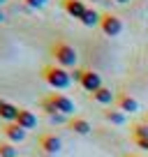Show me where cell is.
Instances as JSON below:
<instances>
[{
    "mask_svg": "<svg viewBox=\"0 0 148 157\" xmlns=\"http://www.w3.org/2000/svg\"><path fill=\"white\" fill-rule=\"evenodd\" d=\"M16 116H19V106H14V104L10 102H2L0 104V120L2 123H16Z\"/></svg>",
    "mask_w": 148,
    "mask_h": 157,
    "instance_id": "cell-12",
    "label": "cell"
},
{
    "mask_svg": "<svg viewBox=\"0 0 148 157\" xmlns=\"http://www.w3.org/2000/svg\"><path fill=\"white\" fill-rule=\"evenodd\" d=\"M2 102H5V99H0V104H2Z\"/></svg>",
    "mask_w": 148,
    "mask_h": 157,
    "instance_id": "cell-27",
    "label": "cell"
},
{
    "mask_svg": "<svg viewBox=\"0 0 148 157\" xmlns=\"http://www.w3.org/2000/svg\"><path fill=\"white\" fill-rule=\"evenodd\" d=\"M2 19H5V14H2V10H0V21H2Z\"/></svg>",
    "mask_w": 148,
    "mask_h": 157,
    "instance_id": "cell-24",
    "label": "cell"
},
{
    "mask_svg": "<svg viewBox=\"0 0 148 157\" xmlns=\"http://www.w3.org/2000/svg\"><path fill=\"white\" fill-rule=\"evenodd\" d=\"M16 125H21V127L28 132V129H33L35 125H37V116H35L30 109H19V116H16Z\"/></svg>",
    "mask_w": 148,
    "mask_h": 157,
    "instance_id": "cell-11",
    "label": "cell"
},
{
    "mask_svg": "<svg viewBox=\"0 0 148 157\" xmlns=\"http://www.w3.org/2000/svg\"><path fill=\"white\" fill-rule=\"evenodd\" d=\"M67 127L72 129L74 134H81V136H86V134H90V132H93V127H90V123H88V120H86V118H81V116H74V118H69Z\"/></svg>",
    "mask_w": 148,
    "mask_h": 157,
    "instance_id": "cell-10",
    "label": "cell"
},
{
    "mask_svg": "<svg viewBox=\"0 0 148 157\" xmlns=\"http://www.w3.org/2000/svg\"><path fill=\"white\" fill-rule=\"evenodd\" d=\"M116 104H118V109L123 113H137L139 111V102L127 93H120L118 97H116Z\"/></svg>",
    "mask_w": 148,
    "mask_h": 157,
    "instance_id": "cell-9",
    "label": "cell"
},
{
    "mask_svg": "<svg viewBox=\"0 0 148 157\" xmlns=\"http://www.w3.org/2000/svg\"><path fill=\"white\" fill-rule=\"evenodd\" d=\"M99 28H102V33L107 35V37H118V35L123 33V21H120V16L109 12V14H102Z\"/></svg>",
    "mask_w": 148,
    "mask_h": 157,
    "instance_id": "cell-3",
    "label": "cell"
},
{
    "mask_svg": "<svg viewBox=\"0 0 148 157\" xmlns=\"http://www.w3.org/2000/svg\"><path fill=\"white\" fill-rule=\"evenodd\" d=\"M42 109H44V113H46V116H53V113H58V109H56L53 104H51V99H49V97H46L44 102H42Z\"/></svg>",
    "mask_w": 148,
    "mask_h": 157,
    "instance_id": "cell-19",
    "label": "cell"
},
{
    "mask_svg": "<svg viewBox=\"0 0 148 157\" xmlns=\"http://www.w3.org/2000/svg\"><path fill=\"white\" fill-rule=\"evenodd\" d=\"M5 2H7V0H0V5H5Z\"/></svg>",
    "mask_w": 148,
    "mask_h": 157,
    "instance_id": "cell-25",
    "label": "cell"
},
{
    "mask_svg": "<svg viewBox=\"0 0 148 157\" xmlns=\"http://www.w3.org/2000/svg\"><path fill=\"white\" fill-rule=\"evenodd\" d=\"M69 74H72V81L81 83V76H84V69H74V72H69Z\"/></svg>",
    "mask_w": 148,
    "mask_h": 157,
    "instance_id": "cell-21",
    "label": "cell"
},
{
    "mask_svg": "<svg viewBox=\"0 0 148 157\" xmlns=\"http://www.w3.org/2000/svg\"><path fill=\"white\" fill-rule=\"evenodd\" d=\"M51 53H53V58H56V65L63 67V69L74 67V65H76V58H79V56H76V49H74L72 44H67V42H56Z\"/></svg>",
    "mask_w": 148,
    "mask_h": 157,
    "instance_id": "cell-2",
    "label": "cell"
},
{
    "mask_svg": "<svg viewBox=\"0 0 148 157\" xmlns=\"http://www.w3.org/2000/svg\"><path fill=\"white\" fill-rule=\"evenodd\" d=\"M102 116H104V120L111 123V125H125L127 123V116H125L120 109H116V111H104Z\"/></svg>",
    "mask_w": 148,
    "mask_h": 157,
    "instance_id": "cell-14",
    "label": "cell"
},
{
    "mask_svg": "<svg viewBox=\"0 0 148 157\" xmlns=\"http://www.w3.org/2000/svg\"><path fill=\"white\" fill-rule=\"evenodd\" d=\"M63 10L67 12L69 16H74V19H84V14L88 12V7L84 5V0H63Z\"/></svg>",
    "mask_w": 148,
    "mask_h": 157,
    "instance_id": "cell-8",
    "label": "cell"
},
{
    "mask_svg": "<svg viewBox=\"0 0 148 157\" xmlns=\"http://www.w3.org/2000/svg\"><path fill=\"white\" fill-rule=\"evenodd\" d=\"M49 99H51V104L58 109V113H63V116H74V102L69 97H65L63 93H53Z\"/></svg>",
    "mask_w": 148,
    "mask_h": 157,
    "instance_id": "cell-6",
    "label": "cell"
},
{
    "mask_svg": "<svg viewBox=\"0 0 148 157\" xmlns=\"http://www.w3.org/2000/svg\"><path fill=\"white\" fill-rule=\"evenodd\" d=\"M0 157H16V148L10 141H0Z\"/></svg>",
    "mask_w": 148,
    "mask_h": 157,
    "instance_id": "cell-17",
    "label": "cell"
},
{
    "mask_svg": "<svg viewBox=\"0 0 148 157\" xmlns=\"http://www.w3.org/2000/svg\"><path fill=\"white\" fill-rule=\"evenodd\" d=\"M40 148L46 155H58V152L63 150V141H60V136H56V134H42Z\"/></svg>",
    "mask_w": 148,
    "mask_h": 157,
    "instance_id": "cell-4",
    "label": "cell"
},
{
    "mask_svg": "<svg viewBox=\"0 0 148 157\" xmlns=\"http://www.w3.org/2000/svg\"><path fill=\"white\" fill-rule=\"evenodd\" d=\"M130 157H139V155H130Z\"/></svg>",
    "mask_w": 148,
    "mask_h": 157,
    "instance_id": "cell-26",
    "label": "cell"
},
{
    "mask_svg": "<svg viewBox=\"0 0 148 157\" xmlns=\"http://www.w3.org/2000/svg\"><path fill=\"white\" fill-rule=\"evenodd\" d=\"M99 21H102V14H99L97 10H90V7H88V12L84 14L81 23H84V25H88V28H93V25H99Z\"/></svg>",
    "mask_w": 148,
    "mask_h": 157,
    "instance_id": "cell-15",
    "label": "cell"
},
{
    "mask_svg": "<svg viewBox=\"0 0 148 157\" xmlns=\"http://www.w3.org/2000/svg\"><path fill=\"white\" fill-rule=\"evenodd\" d=\"M132 134H134V141H137V143L148 141V125H134Z\"/></svg>",
    "mask_w": 148,
    "mask_h": 157,
    "instance_id": "cell-16",
    "label": "cell"
},
{
    "mask_svg": "<svg viewBox=\"0 0 148 157\" xmlns=\"http://www.w3.org/2000/svg\"><path fill=\"white\" fill-rule=\"evenodd\" d=\"M49 120H51L53 125H67V123H69V118L63 116V113H53V116H49Z\"/></svg>",
    "mask_w": 148,
    "mask_h": 157,
    "instance_id": "cell-18",
    "label": "cell"
},
{
    "mask_svg": "<svg viewBox=\"0 0 148 157\" xmlns=\"http://www.w3.org/2000/svg\"><path fill=\"white\" fill-rule=\"evenodd\" d=\"M90 97H93V102H97V104H102V106H107V104H111L116 99V95L111 93V88H99V90H95L93 95H90Z\"/></svg>",
    "mask_w": 148,
    "mask_h": 157,
    "instance_id": "cell-13",
    "label": "cell"
},
{
    "mask_svg": "<svg viewBox=\"0 0 148 157\" xmlns=\"http://www.w3.org/2000/svg\"><path fill=\"white\" fill-rule=\"evenodd\" d=\"M81 88L88 90V93L93 95L95 90L102 88V76H99L97 72H93V69H84V76H81Z\"/></svg>",
    "mask_w": 148,
    "mask_h": 157,
    "instance_id": "cell-5",
    "label": "cell"
},
{
    "mask_svg": "<svg viewBox=\"0 0 148 157\" xmlns=\"http://www.w3.org/2000/svg\"><path fill=\"white\" fill-rule=\"evenodd\" d=\"M23 2L30 7V10H42V7L46 5V0H23Z\"/></svg>",
    "mask_w": 148,
    "mask_h": 157,
    "instance_id": "cell-20",
    "label": "cell"
},
{
    "mask_svg": "<svg viewBox=\"0 0 148 157\" xmlns=\"http://www.w3.org/2000/svg\"><path fill=\"white\" fill-rule=\"evenodd\" d=\"M139 146H141L143 150H148V141H141V143H139Z\"/></svg>",
    "mask_w": 148,
    "mask_h": 157,
    "instance_id": "cell-22",
    "label": "cell"
},
{
    "mask_svg": "<svg viewBox=\"0 0 148 157\" xmlns=\"http://www.w3.org/2000/svg\"><path fill=\"white\" fill-rule=\"evenodd\" d=\"M114 2H118V5H125V2H130V0H114Z\"/></svg>",
    "mask_w": 148,
    "mask_h": 157,
    "instance_id": "cell-23",
    "label": "cell"
},
{
    "mask_svg": "<svg viewBox=\"0 0 148 157\" xmlns=\"http://www.w3.org/2000/svg\"><path fill=\"white\" fill-rule=\"evenodd\" d=\"M2 134H5V139H7L10 143H21V141H25V129L21 127V125H16V123L2 125Z\"/></svg>",
    "mask_w": 148,
    "mask_h": 157,
    "instance_id": "cell-7",
    "label": "cell"
},
{
    "mask_svg": "<svg viewBox=\"0 0 148 157\" xmlns=\"http://www.w3.org/2000/svg\"><path fill=\"white\" fill-rule=\"evenodd\" d=\"M42 76H44V81L56 90H63V88H67V86L72 83V74H69L67 69L58 67V65H46V67L42 69Z\"/></svg>",
    "mask_w": 148,
    "mask_h": 157,
    "instance_id": "cell-1",
    "label": "cell"
}]
</instances>
